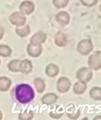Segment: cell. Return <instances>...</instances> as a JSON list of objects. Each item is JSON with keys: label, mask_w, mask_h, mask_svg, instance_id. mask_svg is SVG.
<instances>
[{"label": "cell", "mask_w": 101, "mask_h": 120, "mask_svg": "<svg viewBox=\"0 0 101 120\" xmlns=\"http://www.w3.org/2000/svg\"><path fill=\"white\" fill-rule=\"evenodd\" d=\"M11 97L15 102L21 105L28 104L33 101L35 93L33 88L28 84H20L11 90Z\"/></svg>", "instance_id": "6da1fadb"}, {"label": "cell", "mask_w": 101, "mask_h": 120, "mask_svg": "<svg viewBox=\"0 0 101 120\" xmlns=\"http://www.w3.org/2000/svg\"><path fill=\"white\" fill-rule=\"evenodd\" d=\"M88 68L92 71H98L101 68V52L96 51L89 56L88 60Z\"/></svg>", "instance_id": "7a4b0ae2"}, {"label": "cell", "mask_w": 101, "mask_h": 120, "mask_svg": "<svg viewBox=\"0 0 101 120\" xmlns=\"http://www.w3.org/2000/svg\"><path fill=\"white\" fill-rule=\"evenodd\" d=\"M93 44L89 39H84L78 43V52L82 56H87L90 54L93 50Z\"/></svg>", "instance_id": "3957f363"}, {"label": "cell", "mask_w": 101, "mask_h": 120, "mask_svg": "<svg viewBox=\"0 0 101 120\" xmlns=\"http://www.w3.org/2000/svg\"><path fill=\"white\" fill-rule=\"evenodd\" d=\"M93 74L92 70L88 67H82L79 68L77 71L76 74V78L78 81L82 82H89L92 79Z\"/></svg>", "instance_id": "277c9868"}, {"label": "cell", "mask_w": 101, "mask_h": 120, "mask_svg": "<svg viewBox=\"0 0 101 120\" xmlns=\"http://www.w3.org/2000/svg\"><path fill=\"white\" fill-rule=\"evenodd\" d=\"M71 82L66 76H62L57 80L56 83V88L58 91L61 93H66L70 89Z\"/></svg>", "instance_id": "5b68a950"}, {"label": "cell", "mask_w": 101, "mask_h": 120, "mask_svg": "<svg viewBox=\"0 0 101 120\" xmlns=\"http://www.w3.org/2000/svg\"><path fill=\"white\" fill-rule=\"evenodd\" d=\"M9 21L12 25L16 27L23 26L25 25L26 19L25 15L22 14L20 12H14L9 16Z\"/></svg>", "instance_id": "8992f818"}, {"label": "cell", "mask_w": 101, "mask_h": 120, "mask_svg": "<svg viewBox=\"0 0 101 120\" xmlns=\"http://www.w3.org/2000/svg\"><path fill=\"white\" fill-rule=\"evenodd\" d=\"M20 12L24 15H30L35 10L34 4L32 1L25 0L22 1L19 6Z\"/></svg>", "instance_id": "52a82bcc"}, {"label": "cell", "mask_w": 101, "mask_h": 120, "mask_svg": "<svg viewBox=\"0 0 101 120\" xmlns=\"http://www.w3.org/2000/svg\"><path fill=\"white\" fill-rule=\"evenodd\" d=\"M47 35L43 31H39L35 33L30 39V43L32 45H42L46 41Z\"/></svg>", "instance_id": "ba28073f"}, {"label": "cell", "mask_w": 101, "mask_h": 120, "mask_svg": "<svg viewBox=\"0 0 101 120\" xmlns=\"http://www.w3.org/2000/svg\"><path fill=\"white\" fill-rule=\"evenodd\" d=\"M26 52L28 55L32 57H38L43 52L42 45H34L29 43L26 47Z\"/></svg>", "instance_id": "9c48e42d"}, {"label": "cell", "mask_w": 101, "mask_h": 120, "mask_svg": "<svg viewBox=\"0 0 101 120\" xmlns=\"http://www.w3.org/2000/svg\"><path fill=\"white\" fill-rule=\"evenodd\" d=\"M55 20L58 24L62 26L67 25L70 21V16L68 12L65 11H61L55 16Z\"/></svg>", "instance_id": "30bf717a"}, {"label": "cell", "mask_w": 101, "mask_h": 120, "mask_svg": "<svg viewBox=\"0 0 101 120\" xmlns=\"http://www.w3.org/2000/svg\"><path fill=\"white\" fill-rule=\"evenodd\" d=\"M66 115L70 119L76 120L80 116V109L74 105H70L66 109Z\"/></svg>", "instance_id": "8fae6325"}, {"label": "cell", "mask_w": 101, "mask_h": 120, "mask_svg": "<svg viewBox=\"0 0 101 120\" xmlns=\"http://www.w3.org/2000/svg\"><path fill=\"white\" fill-rule=\"evenodd\" d=\"M58 98L59 97L56 94L54 93H48L42 97L41 101L43 105H51L56 103Z\"/></svg>", "instance_id": "7c38bea8"}, {"label": "cell", "mask_w": 101, "mask_h": 120, "mask_svg": "<svg viewBox=\"0 0 101 120\" xmlns=\"http://www.w3.org/2000/svg\"><path fill=\"white\" fill-rule=\"evenodd\" d=\"M33 64L28 59L21 60L19 65V71L21 73L28 75L33 70Z\"/></svg>", "instance_id": "4fadbf2b"}, {"label": "cell", "mask_w": 101, "mask_h": 120, "mask_svg": "<svg viewBox=\"0 0 101 120\" xmlns=\"http://www.w3.org/2000/svg\"><path fill=\"white\" fill-rule=\"evenodd\" d=\"M60 72V68L56 64L51 63L47 66L45 69V73L49 78H55Z\"/></svg>", "instance_id": "5bb4252c"}, {"label": "cell", "mask_w": 101, "mask_h": 120, "mask_svg": "<svg viewBox=\"0 0 101 120\" xmlns=\"http://www.w3.org/2000/svg\"><path fill=\"white\" fill-rule=\"evenodd\" d=\"M55 43L56 45L60 47L66 46L67 45V37L64 33L61 31H59L55 35Z\"/></svg>", "instance_id": "9a60e30c"}, {"label": "cell", "mask_w": 101, "mask_h": 120, "mask_svg": "<svg viewBox=\"0 0 101 120\" xmlns=\"http://www.w3.org/2000/svg\"><path fill=\"white\" fill-rule=\"evenodd\" d=\"M87 89V83L78 81L73 85L72 90L74 94L76 95H82L85 92Z\"/></svg>", "instance_id": "2e32d148"}, {"label": "cell", "mask_w": 101, "mask_h": 120, "mask_svg": "<svg viewBox=\"0 0 101 120\" xmlns=\"http://www.w3.org/2000/svg\"><path fill=\"white\" fill-rule=\"evenodd\" d=\"M12 85V81L6 76L0 77V91L6 92L8 91Z\"/></svg>", "instance_id": "e0dca14e"}, {"label": "cell", "mask_w": 101, "mask_h": 120, "mask_svg": "<svg viewBox=\"0 0 101 120\" xmlns=\"http://www.w3.org/2000/svg\"><path fill=\"white\" fill-rule=\"evenodd\" d=\"M15 32L20 38H25L30 33V27L28 24H25L23 26L16 27L15 29Z\"/></svg>", "instance_id": "ac0fdd59"}, {"label": "cell", "mask_w": 101, "mask_h": 120, "mask_svg": "<svg viewBox=\"0 0 101 120\" xmlns=\"http://www.w3.org/2000/svg\"><path fill=\"white\" fill-rule=\"evenodd\" d=\"M64 114V109L60 105H55L49 112V116L53 119H59Z\"/></svg>", "instance_id": "d6986e66"}, {"label": "cell", "mask_w": 101, "mask_h": 120, "mask_svg": "<svg viewBox=\"0 0 101 120\" xmlns=\"http://www.w3.org/2000/svg\"><path fill=\"white\" fill-rule=\"evenodd\" d=\"M34 85L38 93L42 94L45 89V81L41 78H35L33 81Z\"/></svg>", "instance_id": "ffe728a7"}, {"label": "cell", "mask_w": 101, "mask_h": 120, "mask_svg": "<svg viewBox=\"0 0 101 120\" xmlns=\"http://www.w3.org/2000/svg\"><path fill=\"white\" fill-rule=\"evenodd\" d=\"M89 96L94 101H101V88L94 86L89 91Z\"/></svg>", "instance_id": "44dd1931"}, {"label": "cell", "mask_w": 101, "mask_h": 120, "mask_svg": "<svg viewBox=\"0 0 101 120\" xmlns=\"http://www.w3.org/2000/svg\"><path fill=\"white\" fill-rule=\"evenodd\" d=\"M20 61L19 59H14L10 61L7 65L8 70L12 72H20L19 65Z\"/></svg>", "instance_id": "7402d4cb"}, {"label": "cell", "mask_w": 101, "mask_h": 120, "mask_svg": "<svg viewBox=\"0 0 101 120\" xmlns=\"http://www.w3.org/2000/svg\"><path fill=\"white\" fill-rule=\"evenodd\" d=\"M34 116V113L33 111L31 109H26L24 111L19 113V120H32Z\"/></svg>", "instance_id": "603a6c76"}, {"label": "cell", "mask_w": 101, "mask_h": 120, "mask_svg": "<svg viewBox=\"0 0 101 120\" xmlns=\"http://www.w3.org/2000/svg\"><path fill=\"white\" fill-rule=\"evenodd\" d=\"M12 49L6 45H0V56L2 57H9L12 55Z\"/></svg>", "instance_id": "cb8c5ba5"}, {"label": "cell", "mask_w": 101, "mask_h": 120, "mask_svg": "<svg viewBox=\"0 0 101 120\" xmlns=\"http://www.w3.org/2000/svg\"><path fill=\"white\" fill-rule=\"evenodd\" d=\"M53 4L57 8H62L67 6L69 0H52Z\"/></svg>", "instance_id": "d4e9b609"}, {"label": "cell", "mask_w": 101, "mask_h": 120, "mask_svg": "<svg viewBox=\"0 0 101 120\" xmlns=\"http://www.w3.org/2000/svg\"><path fill=\"white\" fill-rule=\"evenodd\" d=\"M80 2L82 5L90 8L97 4L98 0H80Z\"/></svg>", "instance_id": "484cf974"}, {"label": "cell", "mask_w": 101, "mask_h": 120, "mask_svg": "<svg viewBox=\"0 0 101 120\" xmlns=\"http://www.w3.org/2000/svg\"><path fill=\"white\" fill-rule=\"evenodd\" d=\"M93 120H101V115H97L94 117Z\"/></svg>", "instance_id": "4316f807"}, {"label": "cell", "mask_w": 101, "mask_h": 120, "mask_svg": "<svg viewBox=\"0 0 101 120\" xmlns=\"http://www.w3.org/2000/svg\"><path fill=\"white\" fill-rule=\"evenodd\" d=\"M81 120H89V119H88V117H85L83 118Z\"/></svg>", "instance_id": "83f0119b"}, {"label": "cell", "mask_w": 101, "mask_h": 120, "mask_svg": "<svg viewBox=\"0 0 101 120\" xmlns=\"http://www.w3.org/2000/svg\"><path fill=\"white\" fill-rule=\"evenodd\" d=\"M99 10H100V12H101V4L99 5Z\"/></svg>", "instance_id": "f1b7e54d"}]
</instances>
